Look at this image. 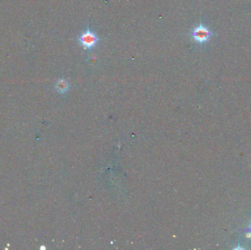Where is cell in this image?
I'll use <instances>...</instances> for the list:
<instances>
[{
  "label": "cell",
  "instance_id": "6da1fadb",
  "mask_svg": "<svg viewBox=\"0 0 251 250\" xmlns=\"http://www.w3.org/2000/svg\"><path fill=\"white\" fill-rule=\"evenodd\" d=\"M191 35L194 40L198 43H203L209 40L211 33L207 27H204L203 24H200L198 27L194 29V30L191 33Z\"/></svg>",
  "mask_w": 251,
  "mask_h": 250
},
{
  "label": "cell",
  "instance_id": "7a4b0ae2",
  "mask_svg": "<svg viewBox=\"0 0 251 250\" xmlns=\"http://www.w3.org/2000/svg\"><path fill=\"white\" fill-rule=\"evenodd\" d=\"M98 38L90 30H87L79 38V41L85 49H91L96 45Z\"/></svg>",
  "mask_w": 251,
  "mask_h": 250
},
{
  "label": "cell",
  "instance_id": "3957f363",
  "mask_svg": "<svg viewBox=\"0 0 251 250\" xmlns=\"http://www.w3.org/2000/svg\"><path fill=\"white\" fill-rule=\"evenodd\" d=\"M250 235L251 237V227H250Z\"/></svg>",
  "mask_w": 251,
  "mask_h": 250
}]
</instances>
